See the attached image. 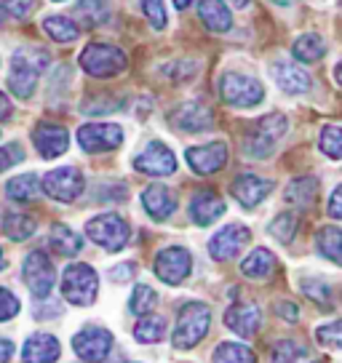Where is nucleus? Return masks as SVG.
I'll list each match as a JSON object with an SVG mask.
<instances>
[{
	"label": "nucleus",
	"instance_id": "f257e3e1",
	"mask_svg": "<svg viewBox=\"0 0 342 363\" xmlns=\"http://www.w3.org/2000/svg\"><path fill=\"white\" fill-rule=\"evenodd\" d=\"M211 326V307L206 302H187L180 310L177 326L171 334V345L177 350H190L206 337V331Z\"/></svg>",
	"mask_w": 342,
	"mask_h": 363
},
{
	"label": "nucleus",
	"instance_id": "f03ea898",
	"mask_svg": "<svg viewBox=\"0 0 342 363\" xmlns=\"http://www.w3.org/2000/svg\"><path fill=\"white\" fill-rule=\"evenodd\" d=\"M48 65V54L43 48H35V51H16L11 57V72H9V89L19 96V99H30L33 96L38 78L43 67Z\"/></svg>",
	"mask_w": 342,
	"mask_h": 363
},
{
	"label": "nucleus",
	"instance_id": "7ed1b4c3",
	"mask_svg": "<svg viewBox=\"0 0 342 363\" xmlns=\"http://www.w3.org/2000/svg\"><path fill=\"white\" fill-rule=\"evenodd\" d=\"M286 118L281 113H270L260 118L254 128H251L246 139H243V152H246V158L251 160H265L273 155L275 145L281 142V136L286 134Z\"/></svg>",
	"mask_w": 342,
	"mask_h": 363
},
{
	"label": "nucleus",
	"instance_id": "20e7f679",
	"mask_svg": "<svg viewBox=\"0 0 342 363\" xmlns=\"http://www.w3.org/2000/svg\"><path fill=\"white\" fill-rule=\"evenodd\" d=\"M62 294L70 305L75 307H89L99 294V275L92 264L86 262H75L70 264L65 275H62Z\"/></svg>",
	"mask_w": 342,
	"mask_h": 363
},
{
	"label": "nucleus",
	"instance_id": "39448f33",
	"mask_svg": "<svg viewBox=\"0 0 342 363\" xmlns=\"http://www.w3.org/2000/svg\"><path fill=\"white\" fill-rule=\"evenodd\" d=\"M219 96L230 107H257L265 99V89L260 80L246 72H222Z\"/></svg>",
	"mask_w": 342,
	"mask_h": 363
},
{
	"label": "nucleus",
	"instance_id": "423d86ee",
	"mask_svg": "<svg viewBox=\"0 0 342 363\" xmlns=\"http://www.w3.org/2000/svg\"><path fill=\"white\" fill-rule=\"evenodd\" d=\"M86 235L102 246L104 251H121L131 238V227L126 222L123 216L118 214H99L86 222Z\"/></svg>",
	"mask_w": 342,
	"mask_h": 363
},
{
	"label": "nucleus",
	"instance_id": "0eeeda50",
	"mask_svg": "<svg viewBox=\"0 0 342 363\" xmlns=\"http://www.w3.org/2000/svg\"><path fill=\"white\" fill-rule=\"evenodd\" d=\"M78 65L94 78H113L126 69V54L121 48L107 43H92L83 48L78 57Z\"/></svg>",
	"mask_w": 342,
	"mask_h": 363
},
{
	"label": "nucleus",
	"instance_id": "6e6552de",
	"mask_svg": "<svg viewBox=\"0 0 342 363\" xmlns=\"http://www.w3.org/2000/svg\"><path fill=\"white\" fill-rule=\"evenodd\" d=\"M22 275L27 289H30V294L38 302H43V299L51 296L54 284H57V270H54V262L48 259L46 251H30L27 259H24Z\"/></svg>",
	"mask_w": 342,
	"mask_h": 363
},
{
	"label": "nucleus",
	"instance_id": "1a4fd4ad",
	"mask_svg": "<svg viewBox=\"0 0 342 363\" xmlns=\"http://www.w3.org/2000/svg\"><path fill=\"white\" fill-rule=\"evenodd\" d=\"M83 187H86L83 174L75 166H62V169L48 171L43 177V184H40V190L59 203H72L75 198H80Z\"/></svg>",
	"mask_w": 342,
	"mask_h": 363
},
{
	"label": "nucleus",
	"instance_id": "9d476101",
	"mask_svg": "<svg viewBox=\"0 0 342 363\" xmlns=\"http://www.w3.org/2000/svg\"><path fill=\"white\" fill-rule=\"evenodd\" d=\"M72 350L80 361L86 363H102L113 350V334L102 326H86L72 337Z\"/></svg>",
	"mask_w": 342,
	"mask_h": 363
},
{
	"label": "nucleus",
	"instance_id": "9b49d317",
	"mask_svg": "<svg viewBox=\"0 0 342 363\" xmlns=\"http://www.w3.org/2000/svg\"><path fill=\"white\" fill-rule=\"evenodd\" d=\"M190 270H193V257L182 246H169V249L158 251V257H155V275L163 284L180 286L190 275Z\"/></svg>",
	"mask_w": 342,
	"mask_h": 363
},
{
	"label": "nucleus",
	"instance_id": "f8f14e48",
	"mask_svg": "<svg viewBox=\"0 0 342 363\" xmlns=\"http://www.w3.org/2000/svg\"><path fill=\"white\" fill-rule=\"evenodd\" d=\"M123 128L118 123H86L78 128V145L86 152H107L121 147Z\"/></svg>",
	"mask_w": 342,
	"mask_h": 363
},
{
	"label": "nucleus",
	"instance_id": "ddd939ff",
	"mask_svg": "<svg viewBox=\"0 0 342 363\" xmlns=\"http://www.w3.org/2000/svg\"><path fill=\"white\" fill-rule=\"evenodd\" d=\"M134 169L142 171V174H150V177H171L177 171V158L163 142L153 139V142H148V147L134 158Z\"/></svg>",
	"mask_w": 342,
	"mask_h": 363
},
{
	"label": "nucleus",
	"instance_id": "4468645a",
	"mask_svg": "<svg viewBox=\"0 0 342 363\" xmlns=\"http://www.w3.org/2000/svg\"><path fill=\"white\" fill-rule=\"evenodd\" d=\"M249 238H251V233L246 225H241V222L225 225L219 233H214V238L209 240V254H211V259H217V262L233 259V257L249 243Z\"/></svg>",
	"mask_w": 342,
	"mask_h": 363
},
{
	"label": "nucleus",
	"instance_id": "2eb2a0df",
	"mask_svg": "<svg viewBox=\"0 0 342 363\" xmlns=\"http://www.w3.org/2000/svg\"><path fill=\"white\" fill-rule=\"evenodd\" d=\"M184 158H187V166L195 174L209 177V174H217L219 169H225V163H228V145L225 142H209V145L187 147Z\"/></svg>",
	"mask_w": 342,
	"mask_h": 363
},
{
	"label": "nucleus",
	"instance_id": "dca6fc26",
	"mask_svg": "<svg viewBox=\"0 0 342 363\" xmlns=\"http://www.w3.org/2000/svg\"><path fill=\"white\" fill-rule=\"evenodd\" d=\"M230 193H233V198H236L243 208H257L267 195L273 193V182L263 179V177H257V174H241V177H236V182L230 184Z\"/></svg>",
	"mask_w": 342,
	"mask_h": 363
},
{
	"label": "nucleus",
	"instance_id": "f3484780",
	"mask_svg": "<svg viewBox=\"0 0 342 363\" xmlns=\"http://www.w3.org/2000/svg\"><path fill=\"white\" fill-rule=\"evenodd\" d=\"M33 142H35V150H38L43 158L51 160L67 152L70 134H67V128L59 123H38L33 131Z\"/></svg>",
	"mask_w": 342,
	"mask_h": 363
},
{
	"label": "nucleus",
	"instance_id": "a211bd4d",
	"mask_svg": "<svg viewBox=\"0 0 342 363\" xmlns=\"http://www.w3.org/2000/svg\"><path fill=\"white\" fill-rule=\"evenodd\" d=\"M169 121L177 128H182V131L198 134V131H206V128L214 125V115H211V110L204 102H184L171 113Z\"/></svg>",
	"mask_w": 342,
	"mask_h": 363
},
{
	"label": "nucleus",
	"instance_id": "6ab92c4d",
	"mask_svg": "<svg viewBox=\"0 0 342 363\" xmlns=\"http://www.w3.org/2000/svg\"><path fill=\"white\" fill-rule=\"evenodd\" d=\"M273 80L278 89L284 91V94H292V96L308 94L310 86H313V80H310L308 72L299 67V65H294V62H286V59H281V62L273 65Z\"/></svg>",
	"mask_w": 342,
	"mask_h": 363
},
{
	"label": "nucleus",
	"instance_id": "aec40b11",
	"mask_svg": "<svg viewBox=\"0 0 342 363\" xmlns=\"http://www.w3.org/2000/svg\"><path fill=\"white\" fill-rule=\"evenodd\" d=\"M260 323H263V318H260V307L257 305H233L225 313V326L230 331H236L241 340L254 337L260 331Z\"/></svg>",
	"mask_w": 342,
	"mask_h": 363
},
{
	"label": "nucleus",
	"instance_id": "412c9836",
	"mask_svg": "<svg viewBox=\"0 0 342 363\" xmlns=\"http://www.w3.org/2000/svg\"><path fill=\"white\" fill-rule=\"evenodd\" d=\"M142 206L155 222H163L177 211V195L171 193L166 184H150L142 193Z\"/></svg>",
	"mask_w": 342,
	"mask_h": 363
},
{
	"label": "nucleus",
	"instance_id": "4be33fe9",
	"mask_svg": "<svg viewBox=\"0 0 342 363\" xmlns=\"http://www.w3.org/2000/svg\"><path fill=\"white\" fill-rule=\"evenodd\" d=\"M59 355H62V347L54 334H33L27 337L22 347L24 363H54L59 361Z\"/></svg>",
	"mask_w": 342,
	"mask_h": 363
},
{
	"label": "nucleus",
	"instance_id": "5701e85b",
	"mask_svg": "<svg viewBox=\"0 0 342 363\" xmlns=\"http://www.w3.org/2000/svg\"><path fill=\"white\" fill-rule=\"evenodd\" d=\"M222 214H225V201L214 190H201V193L193 195V201H190V219H193L195 225H211Z\"/></svg>",
	"mask_w": 342,
	"mask_h": 363
},
{
	"label": "nucleus",
	"instance_id": "b1692460",
	"mask_svg": "<svg viewBox=\"0 0 342 363\" xmlns=\"http://www.w3.org/2000/svg\"><path fill=\"white\" fill-rule=\"evenodd\" d=\"M198 16L211 33H228L233 27V13L225 6V0H201L198 3Z\"/></svg>",
	"mask_w": 342,
	"mask_h": 363
},
{
	"label": "nucleus",
	"instance_id": "393cba45",
	"mask_svg": "<svg viewBox=\"0 0 342 363\" xmlns=\"http://www.w3.org/2000/svg\"><path fill=\"white\" fill-rule=\"evenodd\" d=\"M316 195H319V179L316 177H297V179L289 182L284 198L286 203L297 206V208H310Z\"/></svg>",
	"mask_w": 342,
	"mask_h": 363
},
{
	"label": "nucleus",
	"instance_id": "a878e982",
	"mask_svg": "<svg viewBox=\"0 0 342 363\" xmlns=\"http://www.w3.org/2000/svg\"><path fill=\"white\" fill-rule=\"evenodd\" d=\"M275 264H278V262H275L273 254L260 246V249H254L246 259L241 262V272H243L246 278H254V281H265V278L273 275Z\"/></svg>",
	"mask_w": 342,
	"mask_h": 363
},
{
	"label": "nucleus",
	"instance_id": "bb28decb",
	"mask_svg": "<svg viewBox=\"0 0 342 363\" xmlns=\"http://www.w3.org/2000/svg\"><path fill=\"white\" fill-rule=\"evenodd\" d=\"M292 54H294L297 62L310 65V62H319V59L326 54V43H324V38H321L319 33H305L294 40Z\"/></svg>",
	"mask_w": 342,
	"mask_h": 363
},
{
	"label": "nucleus",
	"instance_id": "cd10ccee",
	"mask_svg": "<svg viewBox=\"0 0 342 363\" xmlns=\"http://www.w3.org/2000/svg\"><path fill=\"white\" fill-rule=\"evenodd\" d=\"M51 249L62 254V257H75L83 249V238L67 225H54L51 227Z\"/></svg>",
	"mask_w": 342,
	"mask_h": 363
},
{
	"label": "nucleus",
	"instance_id": "c85d7f7f",
	"mask_svg": "<svg viewBox=\"0 0 342 363\" xmlns=\"http://www.w3.org/2000/svg\"><path fill=\"white\" fill-rule=\"evenodd\" d=\"M75 16L83 27H99L110 19V3L107 0H78Z\"/></svg>",
	"mask_w": 342,
	"mask_h": 363
},
{
	"label": "nucleus",
	"instance_id": "c756f323",
	"mask_svg": "<svg viewBox=\"0 0 342 363\" xmlns=\"http://www.w3.org/2000/svg\"><path fill=\"white\" fill-rule=\"evenodd\" d=\"M321 257H326L334 264H342V230L340 227H321L316 235Z\"/></svg>",
	"mask_w": 342,
	"mask_h": 363
},
{
	"label": "nucleus",
	"instance_id": "7c9ffc66",
	"mask_svg": "<svg viewBox=\"0 0 342 363\" xmlns=\"http://www.w3.org/2000/svg\"><path fill=\"white\" fill-rule=\"evenodd\" d=\"M6 193H9V198L16 201V203H30V201H35L38 193H40V182H38L35 174H22V177H13V179L6 184Z\"/></svg>",
	"mask_w": 342,
	"mask_h": 363
},
{
	"label": "nucleus",
	"instance_id": "2f4dec72",
	"mask_svg": "<svg viewBox=\"0 0 342 363\" xmlns=\"http://www.w3.org/2000/svg\"><path fill=\"white\" fill-rule=\"evenodd\" d=\"M43 30L57 43H72L80 35L78 24L72 22V19H67V16H48V19H43Z\"/></svg>",
	"mask_w": 342,
	"mask_h": 363
},
{
	"label": "nucleus",
	"instance_id": "473e14b6",
	"mask_svg": "<svg viewBox=\"0 0 342 363\" xmlns=\"http://www.w3.org/2000/svg\"><path fill=\"white\" fill-rule=\"evenodd\" d=\"M163 334H166V320L160 315L139 318V323L134 326V337L142 345H155V342L163 340Z\"/></svg>",
	"mask_w": 342,
	"mask_h": 363
},
{
	"label": "nucleus",
	"instance_id": "72a5a7b5",
	"mask_svg": "<svg viewBox=\"0 0 342 363\" xmlns=\"http://www.w3.org/2000/svg\"><path fill=\"white\" fill-rule=\"evenodd\" d=\"M3 233H6V238L11 240H27L30 235L35 233V219L27 214H6L3 216Z\"/></svg>",
	"mask_w": 342,
	"mask_h": 363
},
{
	"label": "nucleus",
	"instance_id": "f704fd0d",
	"mask_svg": "<svg viewBox=\"0 0 342 363\" xmlns=\"http://www.w3.org/2000/svg\"><path fill=\"white\" fill-rule=\"evenodd\" d=\"M214 363H257V355L246 345L222 342V345H217V350H214Z\"/></svg>",
	"mask_w": 342,
	"mask_h": 363
},
{
	"label": "nucleus",
	"instance_id": "c9c22d12",
	"mask_svg": "<svg viewBox=\"0 0 342 363\" xmlns=\"http://www.w3.org/2000/svg\"><path fill=\"white\" fill-rule=\"evenodd\" d=\"M155 305H158V294H155V289H150V286H145V284H139L137 289H134L131 299H128V310L139 318L150 315V313L155 310Z\"/></svg>",
	"mask_w": 342,
	"mask_h": 363
},
{
	"label": "nucleus",
	"instance_id": "e433bc0d",
	"mask_svg": "<svg viewBox=\"0 0 342 363\" xmlns=\"http://www.w3.org/2000/svg\"><path fill=\"white\" fill-rule=\"evenodd\" d=\"M319 147L321 152L331 160H340L342 158V125H324L319 136Z\"/></svg>",
	"mask_w": 342,
	"mask_h": 363
},
{
	"label": "nucleus",
	"instance_id": "4c0bfd02",
	"mask_svg": "<svg viewBox=\"0 0 342 363\" xmlns=\"http://www.w3.org/2000/svg\"><path fill=\"white\" fill-rule=\"evenodd\" d=\"M267 233H270L275 240H281V243H292V240H294V233H297V214L294 211L278 214L273 222H270Z\"/></svg>",
	"mask_w": 342,
	"mask_h": 363
},
{
	"label": "nucleus",
	"instance_id": "58836bf2",
	"mask_svg": "<svg viewBox=\"0 0 342 363\" xmlns=\"http://www.w3.org/2000/svg\"><path fill=\"white\" fill-rule=\"evenodd\" d=\"M305 355H308V347L297 340H284L273 347V363H297Z\"/></svg>",
	"mask_w": 342,
	"mask_h": 363
},
{
	"label": "nucleus",
	"instance_id": "ea45409f",
	"mask_svg": "<svg viewBox=\"0 0 342 363\" xmlns=\"http://www.w3.org/2000/svg\"><path fill=\"white\" fill-rule=\"evenodd\" d=\"M316 337H319L321 345L334 347V350H342V320H331V323L319 326V329H316Z\"/></svg>",
	"mask_w": 342,
	"mask_h": 363
},
{
	"label": "nucleus",
	"instance_id": "a19ab883",
	"mask_svg": "<svg viewBox=\"0 0 342 363\" xmlns=\"http://www.w3.org/2000/svg\"><path fill=\"white\" fill-rule=\"evenodd\" d=\"M19 310H22L19 296L13 294L11 289H3V286H0V323L13 320V318L19 315Z\"/></svg>",
	"mask_w": 342,
	"mask_h": 363
},
{
	"label": "nucleus",
	"instance_id": "79ce46f5",
	"mask_svg": "<svg viewBox=\"0 0 342 363\" xmlns=\"http://www.w3.org/2000/svg\"><path fill=\"white\" fill-rule=\"evenodd\" d=\"M139 6H142V11H145V16H148V22L153 24L155 30H166L169 16H166V9H163V0H142Z\"/></svg>",
	"mask_w": 342,
	"mask_h": 363
},
{
	"label": "nucleus",
	"instance_id": "37998d69",
	"mask_svg": "<svg viewBox=\"0 0 342 363\" xmlns=\"http://www.w3.org/2000/svg\"><path fill=\"white\" fill-rule=\"evenodd\" d=\"M302 291L313 299V302H324V305H329V286L321 284V281H302Z\"/></svg>",
	"mask_w": 342,
	"mask_h": 363
},
{
	"label": "nucleus",
	"instance_id": "c03bdc74",
	"mask_svg": "<svg viewBox=\"0 0 342 363\" xmlns=\"http://www.w3.org/2000/svg\"><path fill=\"white\" fill-rule=\"evenodd\" d=\"M24 160V152L19 145H9V147H0V171L11 169L16 163H22Z\"/></svg>",
	"mask_w": 342,
	"mask_h": 363
},
{
	"label": "nucleus",
	"instance_id": "a18cd8bd",
	"mask_svg": "<svg viewBox=\"0 0 342 363\" xmlns=\"http://www.w3.org/2000/svg\"><path fill=\"white\" fill-rule=\"evenodd\" d=\"M134 272H137V264L123 262V264H118V267L110 270V278H113L115 284H123V281H131V278H134Z\"/></svg>",
	"mask_w": 342,
	"mask_h": 363
},
{
	"label": "nucleus",
	"instance_id": "49530a36",
	"mask_svg": "<svg viewBox=\"0 0 342 363\" xmlns=\"http://www.w3.org/2000/svg\"><path fill=\"white\" fill-rule=\"evenodd\" d=\"M3 3H6V9H9L13 16H19V19L27 16V13L35 9V0H3Z\"/></svg>",
	"mask_w": 342,
	"mask_h": 363
},
{
	"label": "nucleus",
	"instance_id": "de8ad7c7",
	"mask_svg": "<svg viewBox=\"0 0 342 363\" xmlns=\"http://www.w3.org/2000/svg\"><path fill=\"white\" fill-rule=\"evenodd\" d=\"M329 216L342 219V184L331 193V198H329Z\"/></svg>",
	"mask_w": 342,
	"mask_h": 363
},
{
	"label": "nucleus",
	"instance_id": "09e8293b",
	"mask_svg": "<svg viewBox=\"0 0 342 363\" xmlns=\"http://www.w3.org/2000/svg\"><path fill=\"white\" fill-rule=\"evenodd\" d=\"M275 313H278V315H284V320H289V323H294L297 318H299V310H297L294 305H289V302L275 305Z\"/></svg>",
	"mask_w": 342,
	"mask_h": 363
},
{
	"label": "nucleus",
	"instance_id": "8fccbe9b",
	"mask_svg": "<svg viewBox=\"0 0 342 363\" xmlns=\"http://www.w3.org/2000/svg\"><path fill=\"white\" fill-rule=\"evenodd\" d=\"M13 358V342L9 337H0V363H9Z\"/></svg>",
	"mask_w": 342,
	"mask_h": 363
},
{
	"label": "nucleus",
	"instance_id": "3c124183",
	"mask_svg": "<svg viewBox=\"0 0 342 363\" xmlns=\"http://www.w3.org/2000/svg\"><path fill=\"white\" fill-rule=\"evenodd\" d=\"M11 113H13V107H11V99L0 91V121H6V118H11Z\"/></svg>",
	"mask_w": 342,
	"mask_h": 363
},
{
	"label": "nucleus",
	"instance_id": "603ef678",
	"mask_svg": "<svg viewBox=\"0 0 342 363\" xmlns=\"http://www.w3.org/2000/svg\"><path fill=\"white\" fill-rule=\"evenodd\" d=\"M334 80H337V86H342V59L337 62V67H334Z\"/></svg>",
	"mask_w": 342,
	"mask_h": 363
},
{
	"label": "nucleus",
	"instance_id": "864d4df0",
	"mask_svg": "<svg viewBox=\"0 0 342 363\" xmlns=\"http://www.w3.org/2000/svg\"><path fill=\"white\" fill-rule=\"evenodd\" d=\"M228 3L233 6V9H246L251 0H228Z\"/></svg>",
	"mask_w": 342,
	"mask_h": 363
},
{
	"label": "nucleus",
	"instance_id": "5fc2aeb1",
	"mask_svg": "<svg viewBox=\"0 0 342 363\" xmlns=\"http://www.w3.org/2000/svg\"><path fill=\"white\" fill-rule=\"evenodd\" d=\"M190 3H193V0H174V6H177V9H180V11H182V9H187V6H190Z\"/></svg>",
	"mask_w": 342,
	"mask_h": 363
},
{
	"label": "nucleus",
	"instance_id": "6e6d98bb",
	"mask_svg": "<svg viewBox=\"0 0 342 363\" xmlns=\"http://www.w3.org/2000/svg\"><path fill=\"white\" fill-rule=\"evenodd\" d=\"M270 3H273V6H294L297 0H270Z\"/></svg>",
	"mask_w": 342,
	"mask_h": 363
},
{
	"label": "nucleus",
	"instance_id": "4d7b16f0",
	"mask_svg": "<svg viewBox=\"0 0 342 363\" xmlns=\"http://www.w3.org/2000/svg\"><path fill=\"white\" fill-rule=\"evenodd\" d=\"M6 267V257H3V249H0V270Z\"/></svg>",
	"mask_w": 342,
	"mask_h": 363
},
{
	"label": "nucleus",
	"instance_id": "13d9d810",
	"mask_svg": "<svg viewBox=\"0 0 342 363\" xmlns=\"http://www.w3.org/2000/svg\"><path fill=\"white\" fill-rule=\"evenodd\" d=\"M3 22H6V11L0 9V27H3Z\"/></svg>",
	"mask_w": 342,
	"mask_h": 363
},
{
	"label": "nucleus",
	"instance_id": "bf43d9fd",
	"mask_svg": "<svg viewBox=\"0 0 342 363\" xmlns=\"http://www.w3.org/2000/svg\"><path fill=\"white\" fill-rule=\"evenodd\" d=\"M118 363H134V361H118Z\"/></svg>",
	"mask_w": 342,
	"mask_h": 363
},
{
	"label": "nucleus",
	"instance_id": "052dcab7",
	"mask_svg": "<svg viewBox=\"0 0 342 363\" xmlns=\"http://www.w3.org/2000/svg\"><path fill=\"white\" fill-rule=\"evenodd\" d=\"M313 363H324V361H313Z\"/></svg>",
	"mask_w": 342,
	"mask_h": 363
}]
</instances>
